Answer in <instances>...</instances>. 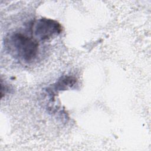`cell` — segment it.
I'll list each match as a JSON object with an SVG mask.
<instances>
[{
	"mask_svg": "<svg viewBox=\"0 0 151 151\" xmlns=\"http://www.w3.org/2000/svg\"><path fill=\"white\" fill-rule=\"evenodd\" d=\"M34 35L40 40H47L61 33V25L57 21L47 18H41L32 24Z\"/></svg>",
	"mask_w": 151,
	"mask_h": 151,
	"instance_id": "obj_2",
	"label": "cell"
},
{
	"mask_svg": "<svg viewBox=\"0 0 151 151\" xmlns=\"http://www.w3.org/2000/svg\"><path fill=\"white\" fill-rule=\"evenodd\" d=\"M9 52L25 63L32 61L38 53V43L33 38L21 32H14L6 39Z\"/></svg>",
	"mask_w": 151,
	"mask_h": 151,
	"instance_id": "obj_1",
	"label": "cell"
}]
</instances>
